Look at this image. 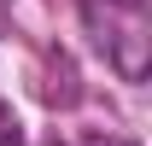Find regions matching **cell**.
Listing matches in <instances>:
<instances>
[{"instance_id":"cell-1","label":"cell","mask_w":152,"mask_h":146,"mask_svg":"<svg viewBox=\"0 0 152 146\" xmlns=\"http://www.w3.org/2000/svg\"><path fill=\"white\" fill-rule=\"evenodd\" d=\"M0 146H23V128H18V117H12L6 99H0Z\"/></svg>"}]
</instances>
